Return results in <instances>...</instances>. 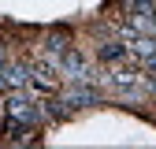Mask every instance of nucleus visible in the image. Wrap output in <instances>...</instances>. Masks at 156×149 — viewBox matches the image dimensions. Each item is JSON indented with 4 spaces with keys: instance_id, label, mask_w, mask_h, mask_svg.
<instances>
[{
    "instance_id": "obj_1",
    "label": "nucleus",
    "mask_w": 156,
    "mask_h": 149,
    "mask_svg": "<svg viewBox=\"0 0 156 149\" xmlns=\"http://www.w3.org/2000/svg\"><path fill=\"white\" fill-rule=\"evenodd\" d=\"M8 116H11L19 127H37V123H45V112H41V104L26 101L23 93H11V97H8Z\"/></svg>"
},
{
    "instance_id": "obj_5",
    "label": "nucleus",
    "mask_w": 156,
    "mask_h": 149,
    "mask_svg": "<svg viewBox=\"0 0 156 149\" xmlns=\"http://www.w3.org/2000/svg\"><path fill=\"white\" fill-rule=\"evenodd\" d=\"M126 56V45H119V41H104L101 45V60H123Z\"/></svg>"
},
{
    "instance_id": "obj_2",
    "label": "nucleus",
    "mask_w": 156,
    "mask_h": 149,
    "mask_svg": "<svg viewBox=\"0 0 156 149\" xmlns=\"http://www.w3.org/2000/svg\"><path fill=\"white\" fill-rule=\"evenodd\" d=\"M30 82V67H23V64H4V67H0V86H4V89H23Z\"/></svg>"
},
{
    "instance_id": "obj_6",
    "label": "nucleus",
    "mask_w": 156,
    "mask_h": 149,
    "mask_svg": "<svg viewBox=\"0 0 156 149\" xmlns=\"http://www.w3.org/2000/svg\"><path fill=\"white\" fill-rule=\"evenodd\" d=\"M112 82L115 86H138V74L134 71H112Z\"/></svg>"
},
{
    "instance_id": "obj_4",
    "label": "nucleus",
    "mask_w": 156,
    "mask_h": 149,
    "mask_svg": "<svg viewBox=\"0 0 156 149\" xmlns=\"http://www.w3.org/2000/svg\"><path fill=\"white\" fill-rule=\"evenodd\" d=\"M126 52H134V56H141V60H149V56H156V37L152 34H134V41L126 45Z\"/></svg>"
},
{
    "instance_id": "obj_3",
    "label": "nucleus",
    "mask_w": 156,
    "mask_h": 149,
    "mask_svg": "<svg viewBox=\"0 0 156 149\" xmlns=\"http://www.w3.org/2000/svg\"><path fill=\"white\" fill-rule=\"evenodd\" d=\"M63 101H67L71 108H86V104H97L101 97H97V89H93L89 82H74V86L63 93Z\"/></svg>"
}]
</instances>
